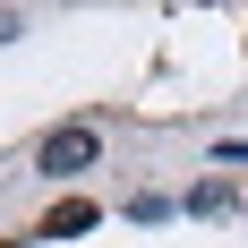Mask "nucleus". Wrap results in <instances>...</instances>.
I'll return each mask as SVG.
<instances>
[{
	"mask_svg": "<svg viewBox=\"0 0 248 248\" xmlns=\"http://www.w3.org/2000/svg\"><path fill=\"white\" fill-rule=\"evenodd\" d=\"M0 248H17V240H0Z\"/></svg>",
	"mask_w": 248,
	"mask_h": 248,
	"instance_id": "4",
	"label": "nucleus"
},
{
	"mask_svg": "<svg viewBox=\"0 0 248 248\" xmlns=\"http://www.w3.org/2000/svg\"><path fill=\"white\" fill-rule=\"evenodd\" d=\"M188 205H197V214H231V205H240V197H231L223 180H205V188H197V197H188Z\"/></svg>",
	"mask_w": 248,
	"mask_h": 248,
	"instance_id": "3",
	"label": "nucleus"
},
{
	"mask_svg": "<svg viewBox=\"0 0 248 248\" xmlns=\"http://www.w3.org/2000/svg\"><path fill=\"white\" fill-rule=\"evenodd\" d=\"M94 154H103V137H94V128H86V120H77V128H51V137H43V154H34V163H43L51 180H69V171H86Z\"/></svg>",
	"mask_w": 248,
	"mask_h": 248,
	"instance_id": "1",
	"label": "nucleus"
},
{
	"mask_svg": "<svg viewBox=\"0 0 248 248\" xmlns=\"http://www.w3.org/2000/svg\"><path fill=\"white\" fill-rule=\"evenodd\" d=\"M77 231H94V205H86V197H60L43 214V240H77Z\"/></svg>",
	"mask_w": 248,
	"mask_h": 248,
	"instance_id": "2",
	"label": "nucleus"
}]
</instances>
